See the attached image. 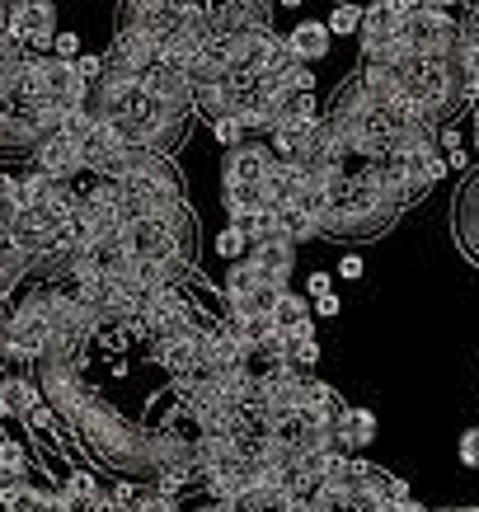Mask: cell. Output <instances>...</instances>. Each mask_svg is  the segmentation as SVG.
Wrapping results in <instances>:
<instances>
[{
    "label": "cell",
    "instance_id": "1",
    "mask_svg": "<svg viewBox=\"0 0 479 512\" xmlns=\"http://www.w3.org/2000/svg\"><path fill=\"white\" fill-rule=\"evenodd\" d=\"M5 29L24 52H47L52 33H57V10H52V0H10Z\"/></svg>",
    "mask_w": 479,
    "mask_h": 512
},
{
    "label": "cell",
    "instance_id": "2",
    "mask_svg": "<svg viewBox=\"0 0 479 512\" xmlns=\"http://www.w3.org/2000/svg\"><path fill=\"white\" fill-rule=\"evenodd\" d=\"M29 156H33V165H38L43 174H52V179H76V174L85 170L80 141H71L66 132H52V137H43L29 151Z\"/></svg>",
    "mask_w": 479,
    "mask_h": 512
},
{
    "label": "cell",
    "instance_id": "3",
    "mask_svg": "<svg viewBox=\"0 0 479 512\" xmlns=\"http://www.w3.org/2000/svg\"><path fill=\"white\" fill-rule=\"evenodd\" d=\"M245 259L259 268L263 278L287 282L292 278V268H296V245L287 240V235H268V240H254V245L245 249Z\"/></svg>",
    "mask_w": 479,
    "mask_h": 512
},
{
    "label": "cell",
    "instance_id": "4",
    "mask_svg": "<svg viewBox=\"0 0 479 512\" xmlns=\"http://www.w3.org/2000/svg\"><path fill=\"white\" fill-rule=\"evenodd\" d=\"M287 43H292V52H296V62H325L329 57V47H334V33L320 24V19H301L292 33H287Z\"/></svg>",
    "mask_w": 479,
    "mask_h": 512
},
{
    "label": "cell",
    "instance_id": "5",
    "mask_svg": "<svg viewBox=\"0 0 479 512\" xmlns=\"http://www.w3.org/2000/svg\"><path fill=\"white\" fill-rule=\"evenodd\" d=\"M395 29H400V10H395V0H376V5H367V10H362V29H357L362 52L376 47V43H386Z\"/></svg>",
    "mask_w": 479,
    "mask_h": 512
},
{
    "label": "cell",
    "instance_id": "6",
    "mask_svg": "<svg viewBox=\"0 0 479 512\" xmlns=\"http://www.w3.org/2000/svg\"><path fill=\"white\" fill-rule=\"evenodd\" d=\"M193 113L217 118V113H235V80H198L193 85Z\"/></svg>",
    "mask_w": 479,
    "mask_h": 512
},
{
    "label": "cell",
    "instance_id": "7",
    "mask_svg": "<svg viewBox=\"0 0 479 512\" xmlns=\"http://www.w3.org/2000/svg\"><path fill=\"white\" fill-rule=\"evenodd\" d=\"M278 231L292 240V245H306V240H325V226L315 212L306 207H296V202H282L278 207Z\"/></svg>",
    "mask_w": 479,
    "mask_h": 512
},
{
    "label": "cell",
    "instance_id": "8",
    "mask_svg": "<svg viewBox=\"0 0 479 512\" xmlns=\"http://www.w3.org/2000/svg\"><path fill=\"white\" fill-rule=\"evenodd\" d=\"M371 442H376V414L348 404V414L339 419V447L343 451H367Z\"/></svg>",
    "mask_w": 479,
    "mask_h": 512
},
{
    "label": "cell",
    "instance_id": "9",
    "mask_svg": "<svg viewBox=\"0 0 479 512\" xmlns=\"http://www.w3.org/2000/svg\"><path fill=\"white\" fill-rule=\"evenodd\" d=\"M0 400L10 409V419H24L33 404L43 400V386H38L33 376H5V381H0Z\"/></svg>",
    "mask_w": 479,
    "mask_h": 512
},
{
    "label": "cell",
    "instance_id": "10",
    "mask_svg": "<svg viewBox=\"0 0 479 512\" xmlns=\"http://www.w3.org/2000/svg\"><path fill=\"white\" fill-rule=\"evenodd\" d=\"M273 325L282 329V334H292V329H306V325H315V311H310V296H301V292H282V301H278V311H273Z\"/></svg>",
    "mask_w": 479,
    "mask_h": 512
},
{
    "label": "cell",
    "instance_id": "11",
    "mask_svg": "<svg viewBox=\"0 0 479 512\" xmlns=\"http://www.w3.org/2000/svg\"><path fill=\"white\" fill-rule=\"evenodd\" d=\"M282 292H287V282L259 278L245 292V301H226V306H240V311H254V315H273V311H278V301H282Z\"/></svg>",
    "mask_w": 479,
    "mask_h": 512
},
{
    "label": "cell",
    "instance_id": "12",
    "mask_svg": "<svg viewBox=\"0 0 479 512\" xmlns=\"http://www.w3.org/2000/svg\"><path fill=\"white\" fill-rule=\"evenodd\" d=\"M287 362H292L296 372L320 367V339H315V325L292 329V334H287Z\"/></svg>",
    "mask_w": 479,
    "mask_h": 512
},
{
    "label": "cell",
    "instance_id": "13",
    "mask_svg": "<svg viewBox=\"0 0 479 512\" xmlns=\"http://www.w3.org/2000/svg\"><path fill=\"white\" fill-rule=\"evenodd\" d=\"M268 151H273L278 160H301L306 156V132L292 127V123H278L273 132H268Z\"/></svg>",
    "mask_w": 479,
    "mask_h": 512
},
{
    "label": "cell",
    "instance_id": "14",
    "mask_svg": "<svg viewBox=\"0 0 479 512\" xmlns=\"http://www.w3.org/2000/svg\"><path fill=\"white\" fill-rule=\"evenodd\" d=\"M52 188H57V179L33 165L29 174H19V207H38V202H47V193H52Z\"/></svg>",
    "mask_w": 479,
    "mask_h": 512
},
{
    "label": "cell",
    "instance_id": "15",
    "mask_svg": "<svg viewBox=\"0 0 479 512\" xmlns=\"http://www.w3.org/2000/svg\"><path fill=\"white\" fill-rule=\"evenodd\" d=\"M263 273L249 259H231V268H226V301H245V292L259 282Z\"/></svg>",
    "mask_w": 479,
    "mask_h": 512
},
{
    "label": "cell",
    "instance_id": "16",
    "mask_svg": "<svg viewBox=\"0 0 479 512\" xmlns=\"http://www.w3.org/2000/svg\"><path fill=\"white\" fill-rule=\"evenodd\" d=\"M207 127H212V141H217V146H226V151H231V146H240V141L249 137L240 113H217V118H207Z\"/></svg>",
    "mask_w": 479,
    "mask_h": 512
},
{
    "label": "cell",
    "instance_id": "17",
    "mask_svg": "<svg viewBox=\"0 0 479 512\" xmlns=\"http://www.w3.org/2000/svg\"><path fill=\"white\" fill-rule=\"evenodd\" d=\"M47 498H52V489H33V484L24 480L15 494H5L0 503H5V512H47Z\"/></svg>",
    "mask_w": 479,
    "mask_h": 512
},
{
    "label": "cell",
    "instance_id": "18",
    "mask_svg": "<svg viewBox=\"0 0 479 512\" xmlns=\"http://www.w3.org/2000/svg\"><path fill=\"white\" fill-rule=\"evenodd\" d=\"M94 123H99V118H94V109H90V104H80V109H66V113H62L57 132H66L71 141H85V137H90V127H94Z\"/></svg>",
    "mask_w": 479,
    "mask_h": 512
},
{
    "label": "cell",
    "instance_id": "19",
    "mask_svg": "<svg viewBox=\"0 0 479 512\" xmlns=\"http://www.w3.org/2000/svg\"><path fill=\"white\" fill-rule=\"evenodd\" d=\"M325 29L334 33V38H353V33L362 29V10H357V5H334L325 19Z\"/></svg>",
    "mask_w": 479,
    "mask_h": 512
},
{
    "label": "cell",
    "instance_id": "20",
    "mask_svg": "<svg viewBox=\"0 0 479 512\" xmlns=\"http://www.w3.org/2000/svg\"><path fill=\"white\" fill-rule=\"evenodd\" d=\"M212 249H217L221 259L231 264V259H245L249 240H245V231H240V226H221V231H217V240H212Z\"/></svg>",
    "mask_w": 479,
    "mask_h": 512
},
{
    "label": "cell",
    "instance_id": "21",
    "mask_svg": "<svg viewBox=\"0 0 479 512\" xmlns=\"http://www.w3.org/2000/svg\"><path fill=\"white\" fill-rule=\"evenodd\" d=\"M287 66H296V52L287 38H273L268 43V52H263V76H282Z\"/></svg>",
    "mask_w": 479,
    "mask_h": 512
},
{
    "label": "cell",
    "instance_id": "22",
    "mask_svg": "<svg viewBox=\"0 0 479 512\" xmlns=\"http://www.w3.org/2000/svg\"><path fill=\"white\" fill-rule=\"evenodd\" d=\"M71 66H76V76L85 80L90 90H94V85H99V80H104V71H109V62H104L99 52H80V57H76V62H71Z\"/></svg>",
    "mask_w": 479,
    "mask_h": 512
},
{
    "label": "cell",
    "instance_id": "23",
    "mask_svg": "<svg viewBox=\"0 0 479 512\" xmlns=\"http://www.w3.org/2000/svg\"><path fill=\"white\" fill-rule=\"evenodd\" d=\"M282 80H287V90H292V94H306V90H315V66L296 62V66H287V71H282Z\"/></svg>",
    "mask_w": 479,
    "mask_h": 512
},
{
    "label": "cell",
    "instance_id": "24",
    "mask_svg": "<svg viewBox=\"0 0 479 512\" xmlns=\"http://www.w3.org/2000/svg\"><path fill=\"white\" fill-rule=\"evenodd\" d=\"M47 52H52L57 62H76V57H80V38L71 29H57V33H52V47H47Z\"/></svg>",
    "mask_w": 479,
    "mask_h": 512
},
{
    "label": "cell",
    "instance_id": "25",
    "mask_svg": "<svg viewBox=\"0 0 479 512\" xmlns=\"http://www.w3.org/2000/svg\"><path fill=\"white\" fill-rule=\"evenodd\" d=\"M456 456H461L465 470H479V428H465L461 442H456Z\"/></svg>",
    "mask_w": 479,
    "mask_h": 512
},
{
    "label": "cell",
    "instance_id": "26",
    "mask_svg": "<svg viewBox=\"0 0 479 512\" xmlns=\"http://www.w3.org/2000/svg\"><path fill=\"white\" fill-rule=\"evenodd\" d=\"M24 423H29L33 433H52V423H57V409H52L47 400H38L29 414H24Z\"/></svg>",
    "mask_w": 479,
    "mask_h": 512
},
{
    "label": "cell",
    "instance_id": "27",
    "mask_svg": "<svg viewBox=\"0 0 479 512\" xmlns=\"http://www.w3.org/2000/svg\"><path fill=\"white\" fill-rule=\"evenodd\" d=\"M132 512H179V503H174V494H160V489H151V494L137 498V508Z\"/></svg>",
    "mask_w": 479,
    "mask_h": 512
},
{
    "label": "cell",
    "instance_id": "28",
    "mask_svg": "<svg viewBox=\"0 0 479 512\" xmlns=\"http://www.w3.org/2000/svg\"><path fill=\"white\" fill-rule=\"evenodd\" d=\"M0 461H5V466H24V470H29V451L19 447L15 437H0Z\"/></svg>",
    "mask_w": 479,
    "mask_h": 512
},
{
    "label": "cell",
    "instance_id": "29",
    "mask_svg": "<svg viewBox=\"0 0 479 512\" xmlns=\"http://www.w3.org/2000/svg\"><path fill=\"white\" fill-rule=\"evenodd\" d=\"M24 475H29L24 466H5V461H0V498H5V494H15L19 484H24Z\"/></svg>",
    "mask_w": 479,
    "mask_h": 512
},
{
    "label": "cell",
    "instance_id": "30",
    "mask_svg": "<svg viewBox=\"0 0 479 512\" xmlns=\"http://www.w3.org/2000/svg\"><path fill=\"white\" fill-rule=\"evenodd\" d=\"M339 311H343V301L334 292H320V296H315V315H320V320H334Z\"/></svg>",
    "mask_w": 479,
    "mask_h": 512
},
{
    "label": "cell",
    "instance_id": "31",
    "mask_svg": "<svg viewBox=\"0 0 479 512\" xmlns=\"http://www.w3.org/2000/svg\"><path fill=\"white\" fill-rule=\"evenodd\" d=\"M320 292H334V273H310L306 278V296L315 301Z\"/></svg>",
    "mask_w": 479,
    "mask_h": 512
},
{
    "label": "cell",
    "instance_id": "32",
    "mask_svg": "<svg viewBox=\"0 0 479 512\" xmlns=\"http://www.w3.org/2000/svg\"><path fill=\"white\" fill-rule=\"evenodd\" d=\"M362 273H367V264H362V259H357V254H343V264H339V278L357 282V278H362Z\"/></svg>",
    "mask_w": 479,
    "mask_h": 512
},
{
    "label": "cell",
    "instance_id": "33",
    "mask_svg": "<svg viewBox=\"0 0 479 512\" xmlns=\"http://www.w3.org/2000/svg\"><path fill=\"white\" fill-rule=\"evenodd\" d=\"M137 489H132V484H118V489H113V503H123V508L127 512H132V508H137Z\"/></svg>",
    "mask_w": 479,
    "mask_h": 512
},
{
    "label": "cell",
    "instance_id": "34",
    "mask_svg": "<svg viewBox=\"0 0 479 512\" xmlns=\"http://www.w3.org/2000/svg\"><path fill=\"white\" fill-rule=\"evenodd\" d=\"M390 498H409V480H400V475H395V480H390Z\"/></svg>",
    "mask_w": 479,
    "mask_h": 512
},
{
    "label": "cell",
    "instance_id": "35",
    "mask_svg": "<svg viewBox=\"0 0 479 512\" xmlns=\"http://www.w3.org/2000/svg\"><path fill=\"white\" fill-rule=\"evenodd\" d=\"M94 512H127L123 503H113V498H99V503H94Z\"/></svg>",
    "mask_w": 479,
    "mask_h": 512
},
{
    "label": "cell",
    "instance_id": "36",
    "mask_svg": "<svg viewBox=\"0 0 479 512\" xmlns=\"http://www.w3.org/2000/svg\"><path fill=\"white\" fill-rule=\"evenodd\" d=\"M428 5H437V10H461V0H428Z\"/></svg>",
    "mask_w": 479,
    "mask_h": 512
},
{
    "label": "cell",
    "instance_id": "37",
    "mask_svg": "<svg viewBox=\"0 0 479 512\" xmlns=\"http://www.w3.org/2000/svg\"><path fill=\"white\" fill-rule=\"evenodd\" d=\"M282 10H296V5H306V0H278Z\"/></svg>",
    "mask_w": 479,
    "mask_h": 512
},
{
    "label": "cell",
    "instance_id": "38",
    "mask_svg": "<svg viewBox=\"0 0 479 512\" xmlns=\"http://www.w3.org/2000/svg\"><path fill=\"white\" fill-rule=\"evenodd\" d=\"M0 419H10V409H5V400H0Z\"/></svg>",
    "mask_w": 479,
    "mask_h": 512
},
{
    "label": "cell",
    "instance_id": "39",
    "mask_svg": "<svg viewBox=\"0 0 479 512\" xmlns=\"http://www.w3.org/2000/svg\"><path fill=\"white\" fill-rule=\"evenodd\" d=\"M451 512H479V508H451Z\"/></svg>",
    "mask_w": 479,
    "mask_h": 512
}]
</instances>
